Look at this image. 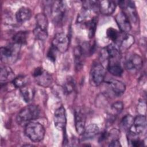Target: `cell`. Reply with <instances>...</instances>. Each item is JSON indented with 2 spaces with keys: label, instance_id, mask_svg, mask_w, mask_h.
Here are the masks:
<instances>
[{
  "label": "cell",
  "instance_id": "obj_5",
  "mask_svg": "<svg viewBox=\"0 0 147 147\" xmlns=\"http://www.w3.org/2000/svg\"><path fill=\"white\" fill-rule=\"evenodd\" d=\"M105 76L106 70L102 64L95 63L92 65L90 73V81L92 86H99L103 82Z\"/></svg>",
  "mask_w": 147,
  "mask_h": 147
},
{
  "label": "cell",
  "instance_id": "obj_10",
  "mask_svg": "<svg viewBox=\"0 0 147 147\" xmlns=\"http://www.w3.org/2000/svg\"><path fill=\"white\" fill-rule=\"evenodd\" d=\"M124 65L128 71L135 72L141 69L143 65V61L139 55L133 54L126 58Z\"/></svg>",
  "mask_w": 147,
  "mask_h": 147
},
{
  "label": "cell",
  "instance_id": "obj_30",
  "mask_svg": "<svg viewBox=\"0 0 147 147\" xmlns=\"http://www.w3.org/2000/svg\"><path fill=\"white\" fill-rule=\"evenodd\" d=\"M75 88V83L72 78H69L63 86V91L65 94L71 93Z\"/></svg>",
  "mask_w": 147,
  "mask_h": 147
},
{
  "label": "cell",
  "instance_id": "obj_21",
  "mask_svg": "<svg viewBox=\"0 0 147 147\" xmlns=\"http://www.w3.org/2000/svg\"><path fill=\"white\" fill-rule=\"evenodd\" d=\"M32 16L31 10L26 7L20 8L16 14V18L18 22L24 23L30 20Z\"/></svg>",
  "mask_w": 147,
  "mask_h": 147
},
{
  "label": "cell",
  "instance_id": "obj_4",
  "mask_svg": "<svg viewBox=\"0 0 147 147\" xmlns=\"http://www.w3.org/2000/svg\"><path fill=\"white\" fill-rule=\"evenodd\" d=\"M36 27L33 34L37 40L44 41L48 37V21L47 16L44 13H38L35 17Z\"/></svg>",
  "mask_w": 147,
  "mask_h": 147
},
{
  "label": "cell",
  "instance_id": "obj_26",
  "mask_svg": "<svg viewBox=\"0 0 147 147\" xmlns=\"http://www.w3.org/2000/svg\"><path fill=\"white\" fill-rule=\"evenodd\" d=\"M28 37V33L25 31H20L17 32L13 37V42L21 46L26 43Z\"/></svg>",
  "mask_w": 147,
  "mask_h": 147
},
{
  "label": "cell",
  "instance_id": "obj_12",
  "mask_svg": "<svg viewBox=\"0 0 147 147\" xmlns=\"http://www.w3.org/2000/svg\"><path fill=\"white\" fill-rule=\"evenodd\" d=\"M137 133L140 136L146 134V119L145 115H138L134 118L133 124L129 129Z\"/></svg>",
  "mask_w": 147,
  "mask_h": 147
},
{
  "label": "cell",
  "instance_id": "obj_7",
  "mask_svg": "<svg viewBox=\"0 0 147 147\" xmlns=\"http://www.w3.org/2000/svg\"><path fill=\"white\" fill-rule=\"evenodd\" d=\"M50 13L56 24H60L65 17L66 5L63 1L52 2L50 7Z\"/></svg>",
  "mask_w": 147,
  "mask_h": 147
},
{
  "label": "cell",
  "instance_id": "obj_27",
  "mask_svg": "<svg viewBox=\"0 0 147 147\" xmlns=\"http://www.w3.org/2000/svg\"><path fill=\"white\" fill-rule=\"evenodd\" d=\"M97 25V17L96 16L92 18L90 21L85 24V26L88 28V37L89 38H92L95 34L96 28Z\"/></svg>",
  "mask_w": 147,
  "mask_h": 147
},
{
  "label": "cell",
  "instance_id": "obj_11",
  "mask_svg": "<svg viewBox=\"0 0 147 147\" xmlns=\"http://www.w3.org/2000/svg\"><path fill=\"white\" fill-rule=\"evenodd\" d=\"M53 121L55 126L57 129L63 130L65 129L67 123V118L65 109L64 106H61L55 110L53 116Z\"/></svg>",
  "mask_w": 147,
  "mask_h": 147
},
{
  "label": "cell",
  "instance_id": "obj_1",
  "mask_svg": "<svg viewBox=\"0 0 147 147\" xmlns=\"http://www.w3.org/2000/svg\"><path fill=\"white\" fill-rule=\"evenodd\" d=\"M40 114V109L37 105H28L18 113L16 117L17 123L21 126H25L28 123L38 118Z\"/></svg>",
  "mask_w": 147,
  "mask_h": 147
},
{
  "label": "cell",
  "instance_id": "obj_24",
  "mask_svg": "<svg viewBox=\"0 0 147 147\" xmlns=\"http://www.w3.org/2000/svg\"><path fill=\"white\" fill-rule=\"evenodd\" d=\"M20 92L23 99L26 103L32 101L34 95V89L33 87L27 84L20 88Z\"/></svg>",
  "mask_w": 147,
  "mask_h": 147
},
{
  "label": "cell",
  "instance_id": "obj_25",
  "mask_svg": "<svg viewBox=\"0 0 147 147\" xmlns=\"http://www.w3.org/2000/svg\"><path fill=\"white\" fill-rule=\"evenodd\" d=\"M134 118L129 114L125 115L122 118L119 123L120 128L124 131H128L133 124Z\"/></svg>",
  "mask_w": 147,
  "mask_h": 147
},
{
  "label": "cell",
  "instance_id": "obj_17",
  "mask_svg": "<svg viewBox=\"0 0 147 147\" xmlns=\"http://www.w3.org/2000/svg\"><path fill=\"white\" fill-rule=\"evenodd\" d=\"M86 118L80 110L75 111V125L77 133L82 135L85 130Z\"/></svg>",
  "mask_w": 147,
  "mask_h": 147
},
{
  "label": "cell",
  "instance_id": "obj_20",
  "mask_svg": "<svg viewBox=\"0 0 147 147\" xmlns=\"http://www.w3.org/2000/svg\"><path fill=\"white\" fill-rule=\"evenodd\" d=\"M107 70L111 75L115 76H121L123 72V68L120 65L119 60L108 61Z\"/></svg>",
  "mask_w": 147,
  "mask_h": 147
},
{
  "label": "cell",
  "instance_id": "obj_32",
  "mask_svg": "<svg viewBox=\"0 0 147 147\" xmlns=\"http://www.w3.org/2000/svg\"><path fill=\"white\" fill-rule=\"evenodd\" d=\"M58 51L52 46L49 48L47 53V57L52 61H55L56 59V55Z\"/></svg>",
  "mask_w": 147,
  "mask_h": 147
},
{
  "label": "cell",
  "instance_id": "obj_6",
  "mask_svg": "<svg viewBox=\"0 0 147 147\" xmlns=\"http://www.w3.org/2000/svg\"><path fill=\"white\" fill-rule=\"evenodd\" d=\"M33 76L37 84L45 88L49 87L53 82L51 74L41 67H37L34 70Z\"/></svg>",
  "mask_w": 147,
  "mask_h": 147
},
{
  "label": "cell",
  "instance_id": "obj_18",
  "mask_svg": "<svg viewBox=\"0 0 147 147\" xmlns=\"http://www.w3.org/2000/svg\"><path fill=\"white\" fill-rule=\"evenodd\" d=\"M108 84L113 93L117 96H121L125 91L126 86L120 80L112 79L108 82Z\"/></svg>",
  "mask_w": 147,
  "mask_h": 147
},
{
  "label": "cell",
  "instance_id": "obj_2",
  "mask_svg": "<svg viewBox=\"0 0 147 147\" xmlns=\"http://www.w3.org/2000/svg\"><path fill=\"white\" fill-rule=\"evenodd\" d=\"M21 47L13 42V43L1 47L0 51L1 61L7 64L15 63L18 58Z\"/></svg>",
  "mask_w": 147,
  "mask_h": 147
},
{
  "label": "cell",
  "instance_id": "obj_28",
  "mask_svg": "<svg viewBox=\"0 0 147 147\" xmlns=\"http://www.w3.org/2000/svg\"><path fill=\"white\" fill-rule=\"evenodd\" d=\"M28 78L25 75H19L15 78L13 80L12 83L16 88H21L24 86L28 84Z\"/></svg>",
  "mask_w": 147,
  "mask_h": 147
},
{
  "label": "cell",
  "instance_id": "obj_29",
  "mask_svg": "<svg viewBox=\"0 0 147 147\" xmlns=\"http://www.w3.org/2000/svg\"><path fill=\"white\" fill-rule=\"evenodd\" d=\"M106 34L107 37L116 44L119 41L121 36V34L120 33V32L113 28H109L107 30Z\"/></svg>",
  "mask_w": 147,
  "mask_h": 147
},
{
  "label": "cell",
  "instance_id": "obj_31",
  "mask_svg": "<svg viewBox=\"0 0 147 147\" xmlns=\"http://www.w3.org/2000/svg\"><path fill=\"white\" fill-rule=\"evenodd\" d=\"M123 109V103L121 101H117L111 105V111L114 115H117L118 114H120Z\"/></svg>",
  "mask_w": 147,
  "mask_h": 147
},
{
  "label": "cell",
  "instance_id": "obj_23",
  "mask_svg": "<svg viewBox=\"0 0 147 147\" xmlns=\"http://www.w3.org/2000/svg\"><path fill=\"white\" fill-rule=\"evenodd\" d=\"M99 132V128L96 124H90L87 126L82 134L83 140H90L95 137Z\"/></svg>",
  "mask_w": 147,
  "mask_h": 147
},
{
  "label": "cell",
  "instance_id": "obj_15",
  "mask_svg": "<svg viewBox=\"0 0 147 147\" xmlns=\"http://www.w3.org/2000/svg\"><path fill=\"white\" fill-rule=\"evenodd\" d=\"M134 38L132 35L128 33H123L121 34L120 39L116 45L118 47L120 51H125L131 47L134 43Z\"/></svg>",
  "mask_w": 147,
  "mask_h": 147
},
{
  "label": "cell",
  "instance_id": "obj_3",
  "mask_svg": "<svg viewBox=\"0 0 147 147\" xmlns=\"http://www.w3.org/2000/svg\"><path fill=\"white\" fill-rule=\"evenodd\" d=\"M45 130L44 126L38 122H30L25 126V134L32 141L37 142L44 137Z\"/></svg>",
  "mask_w": 147,
  "mask_h": 147
},
{
  "label": "cell",
  "instance_id": "obj_9",
  "mask_svg": "<svg viewBox=\"0 0 147 147\" xmlns=\"http://www.w3.org/2000/svg\"><path fill=\"white\" fill-rule=\"evenodd\" d=\"M118 4L123 10L122 12L126 15L130 21L136 22L138 16L134 2L131 1H120Z\"/></svg>",
  "mask_w": 147,
  "mask_h": 147
},
{
  "label": "cell",
  "instance_id": "obj_19",
  "mask_svg": "<svg viewBox=\"0 0 147 147\" xmlns=\"http://www.w3.org/2000/svg\"><path fill=\"white\" fill-rule=\"evenodd\" d=\"M15 78L14 73L8 66H4L1 68L0 82L1 84L13 82Z\"/></svg>",
  "mask_w": 147,
  "mask_h": 147
},
{
  "label": "cell",
  "instance_id": "obj_16",
  "mask_svg": "<svg viewBox=\"0 0 147 147\" xmlns=\"http://www.w3.org/2000/svg\"><path fill=\"white\" fill-rule=\"evenodd\" d=\"M115 8L116 5L113 1L105 0L98 2V9L100 13L104 15H111L114 13Z\"/></svg>",
  "mask_w": 147,
  "mask_h": 147
},
{
  "label": "cell",
  "instance_id": "obj_14",
  "mask_svg": "<svg viewBox=\"0 0 147 147\" xmlns=\"http://www.w3.org/2000/svg\"><path fill=\"white\" fill-rule=\"evenodd\" d=\"M86 55H87L82 45H79L75 47L74 50V56L75 68L77 70H80L82 68Z\"/></svg>",
  "mask_w": 147,
  "mask_h": 147
},
{
  "label": "cell",
  "instance_id": "obj_13",
  "mask_svg": "<svg viewBox=\"0 0 147 147\" xmlns=\"http://www.w3.org/2000/svg\"><path fill=\"white\" fill-rule=\"evenodd\" d=\"M115 20L121 32L127 33L130 30L131 28L130 21L123 12L121 11L118 13L116 15Z\"/></svg>",
  "mask_w": 147,
  "mask_h": 147
},
{
  "label": "cell",
  "instance_id": "obj_8",
  "mask_svg": "<svg viewBox=\"0 0 147 147\" xmlns=\"http://www.w3.org/2000/svg\"><path fill=\"white\" fill-rule=\"evenodd\" d=\"M69 44V37L62 32L56 33L52 41V46L61 53H65L67 51Z\"/></svg>",
  "mask_w": 147,
  "mask_h": 147
},
{
  "label": "cell",
  "instance_id": "obj_33",
  "mask_svg": "<svg viewBox=\"0 0 147 147\" xmlns=\"http://www.w3.org/2000/svg\"><path fill=\"white\" fill-rule=\"evenodd\" d=\"M121 146V145L118 139L111 140L109 145V146H113V147H119Z\"/></svg>",
  "mask_w": 147,
  "mask_h": 147
},
{
  "label": "cell",
  "instance_id": "obj_22",
  "mask_svg": "<svg viewBox=\"0 0 147 147\" xmlns=\"http://www.w3.org/2000/svg\"><path fill=\"white\" fill-rule=\"evenodd\" d=\"M140 136L134 131L129 130L127 134L128 144L131 146L141 147L144 145V141L140 139Z\"/></svg>",
  "mask_w": 147,
  "mask_h": 147
}]
</instances>
